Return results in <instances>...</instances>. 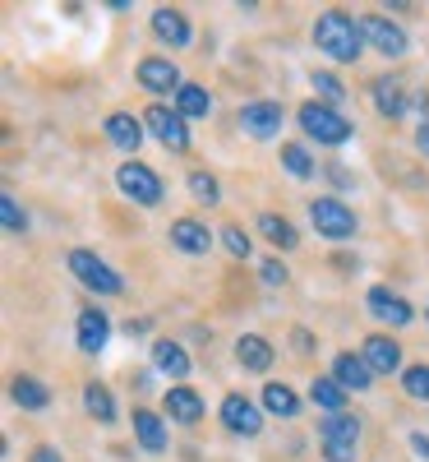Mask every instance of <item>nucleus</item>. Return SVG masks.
Segmentation results:
<instances>
[{"instance_id": "4be33fe9", "label": "nucleus", "mask_w": 429, "mask_h": 462, "mask_svg": "<svg viewBox=\"0 0 429 462\" xmlns=\"http://www.w3.org/2000/svg\"><path fill=\"white\" fill-rule=\"evenodd\" d=\"M152 32L162 37L167 47H189V19L180 10H152Z\"/></svg>"}, {"instance_id": "39448f33", "label": "nucleus", "mask_w": 429, "mask_h": 462, "mask_svg": "<svg viewBox=\"0 0 429 462\" xmlns=\"http://www.w3.org/2000/svg\"><path fill=\"white\" fill-rule=\"evenodd\" d=\"M319 439H324L328 462H351V457H356V448H361V420H356V416H346V411L324 416Z\"/></svg>"}, {"instance_id": "f3484780", "label": "nucleus", "mask_w": 429, "mask_h": 462, "mask_svg": "<svg viewBox=\"0 0 429 462\" xmlns=\"http://www.w3.org/2000/svg\"><path fill=\"white\" fill-rule=\"evenodd\" d=\"M134 439L143 453H167V420L158 411H148V407H134Z\"/></svg>"}, {"instance_id": "a19ab883", "label": "nucleus", "mask_w": 429, "mask_h": 462, "mask_svg": "<svg viewBox=\"0 0 429 462\" xmlns=\"http://www.w3.org/2000/svg\"><path fill=\"white\" fill-rule=\"evenodd\" d=\"M125 333H130V337H134V333H148V319H130V324H125Z\"/></svg>"}, {"instance_id": "473e14b6", "label": "nucleus", "mask_w": 429, "mask_h": 462, "mask_svg": "<svg viewBox=\"0 0 429 462\" xmlns=\"http://www.w3.org/2000/svg\"><path fill=\"white\" fill-rule=\"evenodd\" d=\"M0 222H5L10 236H23V231H28V213L14 204V195H0Z\"/></svg>"}, {"instance_id": "79ce46f5", "label": "nucleus", "mask_w": 429, "mask_h": 462, "mask_svg": "<svg viewBox=\"0 0 429 462\" xmlns=\"http://www.w3.org/2000/svg\"><path fill=\"white\" fill-rule=\"evenodd\" d=\"M424 319H429V315H424Z\"/></svg>"}, {"instance_id": "f257e3e1", "label": "nucleus", "mask_w": 429, "mask_h": 462, "mask_svg": "<svg viewBox=\"0 0 429 462\" xmlns=\"http://www.w3.org/2000/svg\"><path fill=\"white\" fill-rule=\"evenodd\" d=\"M315 47L337 60V65H351V60H361L365 51V32H361V19H351L346 10H328L315 19Z\"/></svg>"}, {"instance_id": "393cba45", "label": "nucleus", "mask_w": 429, "mask_h": 462, "mask_svg": "<svg viewBox=\"0 0 429 462\" xmlns=\"http://www.w3.org/2000/svg\"><path fill=\"white\" fill-rule=\"evenodd\" d=\"M263 411L291 420V416H300V398L287 389V383H268V389H263Z\"/></svg>"}, {"instance_id": "9b49d317", "label": "nucleus", "mask_w": 429, "mask_h": 462, "mask_svg": "<svg viewBox=\"0 0 429 462\" xmlns=\"http://www.w3.org/2000/svg\"><path fill=\"white\" fill-rule=\"evenodd\" d=\"M180 69L171 65V56H143L139 60V88L148 93H180Z\"/></svg>"}, {"instance_id": "f704fd0d", "label": "nucleus", "mask_w": 429, "mask_h": 462, "mask_svg": "<svg viewBox=\"0 0 429 462\" xmlns=\"http://www.w3.org/2000/svg\"><path fill=\"white\" fill-rule=\"evenodd\" d=\"M222 241H226V250L236 254V259H250V254H254V241L245 236L241 226H222Z\"/></svg>"}, {"instance_id": "72a5a7b5", "label": "nucleus", "mask_w": 429, "mask_h": 462, "mask_svg": "<svg viewBox=\"0 0 429 462\" xmlns=\"http://www.w3.org/2000/svg\"><path fill=\"white\" fill-rule=\"evenodd\" d=\"M189 195L213 208V204L222 199V195H217V176H208V171H189Z\"/></svg>"}, {"instance_id": "c85d7f7f", "label": "nucleus", "mask_w": 429, "mask_h": 462, "mask_svg": "<svg viewBox=\"0 0 429 462\" xmlns=\"http://www.w3.org/2000/svg\"><path fill=\"white\" fill-rule=\"evenodd\" d=\"M84 407H88L93 420H102V426H111V420H115V398H111L106 383H88V389H84Z\"/></svg>"}, {"instance_id": "9d476101", "label": "nucleus", "mask_w": 429, "mask_h": 462, "mask_svg": "<svg viewBox=\"0 0 429 462\" xmlns=\"http://www.w3.org/2000/svg\"><path fill=\"white\" fill-rule=\"evenodd\" d=\"M282 106L278 102H245L241 106V130L250 134V139H278L282 134Z\"/></svg>"}, {"instance_id": "7ed1b4c3", "label": "nucleus", "mask_w": 429, "mask_h": 462, "mask_svg": "<svg viewBox=\"0 0 429 462\" xmlns=\"http://www.w3.org/2000/svg\"><path fill=\"white\" fill-rule=\"evenodd\" d=\"M69 273L79 278L88 291H97V296H121L125 291V282H121V273L102 259V254H93V250H69Z\"/></svg>"}, {"instance_id": "2f4dec72", "label": "nucleus", "mask_w": 429, "mask_h": 462, "mask_svg": "<svg viewBox=\"0 0 429 462\" xmlns=\"http://www.w3.org/2000/svg\"><path fill=\"white\" fill-rule=\"evenodd\" d=\"M309 84L319 88V102H328V106H337V102L346 97L342 79H337V74H328V69H315V74H309Z\"/></svg>"}, {"instance_id": "c9c22d12", "label": "nucleus", "mask_w": 429, "mask_h": 462, "mask_svg": "<svg viewBox=\"0 0 429 462\" xmlns=\"http://www.w3.org/2000/svg\"><path fill=\"white\" fill-rule=\"evenodd\" d=\"M259 278H263V287H282L287 282V263L282 259H263L259 263Z\"/></svg>"}, {"instance_id": "6ab92c4d", "label": "nucleus", "mask_w": 429, "mask_h": 462, "mask_svg": "<svg viewBox=\"0 0 429 462\" xmlns=\"http://www.w3.org/2000/svg\"><path fill=\"white\" fill-rule=\"evenodd\" d=\"M167 416L171 420H180V426H199L204 420V398L194 393V389H185V383H176V389H167Z\"/></svg>"}, {"instance_id": "7c9ffc66", "label": "nucleus", "mask_w": 429, "mask_h": 462, "mask_svg": "<svg viewBox=\"0 0 429 462\" xmlns=\"http://www.w3.org/2000/svg\"><path fill=\"white\" fill-rule=\"evenodd\" d=\"M402 393L415 402H429V365H406L402 370Z\"/></svg>"}, {"instance_id": "cd10ccee", "label": "nucleus", "mask_w": 429, "mask_h": 462, "mask_svg": "<svg viewBox=\"0 0 429 462\" xmlns=\"http://www.w3.org/2000/svg\"><path fill=\"white\" fill-rule=\"evenodd\" d=\"M176 111L185 116V121H194V116H208V111H213L208 88H199V84H180V93H176Z\"/></svg>"}, {"instance_id": "e433bc0d", "label": "nucleus", "mask_w": 429, "mask_h": 462, "mask_svg": "<svg viewBox=\"0 0 429 462\" xmlns=\"http://www.w3.org/2000/svg\"><path fill=\"white\" fill-rule=\"evenodd\" d=\"M291 337H296V352H300V356H305V352H315V337H309V328H296Z\"/></svg>"}, {"instance_id": "ea45409f", "label": "nucleus", "mask_w": 429, "mask_h": 462, "mask_svg": "<svg viewBox=\"0 0 429 462\" xmlns=\"http://www.w3.org/2000/svg\"><path fill=\"white\" fill-rule=\"evenodd\" d=\"M411 448H415V457L429 462V439H424V435H411Z\"/></svg>"}, {"instance_id": "5701e85b", "label": "nucleus", "mask_w": 429, "mask_h": 462, "mask_svg": "<svg viewBox=\"0 0 429 462\" xmlns=\"http://www.w3.org/2000/svg\"><path fill=\"white\" fill-rule=\"evenodd\" d=\"M152 365H158L162 374H171V379H185V374H189V356H185V346H180V342H171V337H158V342H152Z\"/></svg>"}, {"instance_id": "1a4fd4ad", "label": "nucleus", "mask_w": 429, "mask_h": 462, "mask_svg": "<svg viewBox=\"0 0 429 462\" xmlns=\"http://www.w3.org/2000/svg\"><path fill=\"white\" fill-rule=\"evenodd\" d=\"M217 416H222V426H226L231 435H241V439H254V435L263 430V411H259L245 393H226Z\"/></svg>"}, {"instance_id": "4468645a", "label": "nucleus", "mask_w": 429, "mask_h": 462, "mask_svg": "<svg viewBox=\"0 0 429 462\" xmlns=\"http://www.w3.org/2000/svg\"><path fill=\"white\" fill-rule=\"evenodd\" d=\"M143 116H130V111H111L106 116V139L121 148V152H139V143H143Z\"/></svg>"}, {"instance_id": "58836bf2", "label": "nucleus", "mask_w": 429, "mask_h": 462, "mask_svg": "<svg viewBox=\"0 0 429 462\" xmlns=\"http://www.w3.org/2000/svg\"><path fill=\"white\" fill-rule=\"evenodd\" d=\"M415 148H420V152H424V158H429V121H424V125L415 130Z\"/></svg>"}, {"instance_id": "f03ea898", "label": "nucleus", "mask_w": 429, "mask_h": 462, "mask_svg": "<svg viewBox=\"0 0 429 462\" xmlns=\"http://www.w3.org/2000/svg\"><path fill=\"white\" fill-rule=\"evenodd\" d=\"M296 121H300V130L315 139V143H324V148H337V143H346L351 134H356V125L346 121V116L337 111V106H328V102H305L300 111H296Z\"/></svg>"}, {"instance_id": "4c0bfd02", "label": "nucleus", "mask_w": 429, "mask_h": 462, "mask_svg": "<svg viewBox=\"0 0 429 462\" xmlns=\"http://www.w3.org/2000/svg\"><path fill=\"white\" fill-rule=\"evenodd\" d=\"M32 462H60V453H56L51 444H37V448H32Z\"/></svg>"}, {"instance_id": "dca6fc26", "label": "nucleus", "mask_w": 429, "mask_h": 462, "mask_svg": "<svg viewBox=\"0 0 429 462\" xmlns=\"http://www.w3.org/2000/svg\"><path fill=\"white\" fill-rule=\"evenodd\" d=\"M171 245L185 250V254H208L213 250V231L199 217H176L171 222Z\"/></svg>"}, {"instance_id": "ddd939ff", "label": "nucleus", "mask_w": 429, "mask_h": 462, "mask_svg": "<svg viewBox=\"0 0 429 462\" xmlns=\"http://www.w3.org/2000/svg\"><path fill=\"white\" fill-rule=\"evenodd\" d=\"M106 337H111V319H106V310H102V305H88V310L79 315V324H74V342H79L88 356H97L102 346H106Z\"/></svg>"}, {"instance_id": "2eb2a0df", "label": "nucleus", "mask_w": 429, "mask_h": 462, "mask_svg": "<svg viewBox=\"0 0 429 462\" xmlns=\"http://www.w3.org/2000/svg\"><path fill=\"white\" fill-rule=\"evenodd\" d=\"M365 361L374 374H397L402 370V342H393L388 333H370L365 337Z\"/></svg>"}, {"instance_id": "c756f323", "label": "nucleus", "mask_w": 429, "mask_h": 462, "mask_svg": "<svg viewBox=\"0 0 429 462\" xmlns=\"http://www.w3.org/2000/svg\"><path fill=\"white\" fill-rule=\"evenodd\" d=\"M282 167H287L296 180H309V176H315V158H309L305 143H282Z\"/></svg>"}, {"instance_id": "412c9836", "label": "nucleus", "mask_w": 429, "mask_h": 462, "mask_svg": "<svg viewBox=\"0 0 429 462\" xmlns=\"http://www.w3.org/2000/svg\"><path fill=\"white\" fill-rule=\"evenodd\" d=\"M236 361H241L245 370H254V374H268V370H272V342L259 337V333H245V337L236 342Z\"/></svg>"}, {"instance_id": "20e7f679", "label": "nucleus", "mask_w": 429, "mask_h": 462, "mask_svg": "<svg viewBox=\"0 0 429 462\" xmlns=\"http://www.w3.org/2000/svg\"><path fill=\"white\" fill-rule=\"evenodd\" d=\"M115 185H121V195L134 199L139 208H158L162 195H167V189H162V176L152 171V167H143V162H134V158L121 162V171H115Z\"/></svg>"}, {"instance_id": "6e6552de", "label": "nucleus", "mask_w": 429, "mask_h": 462, "mask_svg": "<svg viewBox=\"0 0 429 462\" xmlns=\"http://www.w3.org/2000/svg\"><path fill=\"white\" fill-rule=\"evenodd\" d=\"M361 32H365V42H370L379 56H388V60H397V56L411 51L406 32H402L393 19H383V14H365V19H361Z\"/></svg>"}, {"instance_id": "f8f14e48", "label": "nucleus", "mask_w": 429, "mask_h": 462, "mask_svg": "<svg viewBox=\"0 0 429 462\" xmlns=\"http://www.w3.org/2000/svg\"><path fill=\"white\" fill-rule=\"evenodd\" d=\"M365 305H370V315H374V319L393 324V328H406V324L415 319L411 305H406L402 296H393L388 287H370V291H365Z\"/></svg>"}, {"instance_id": "a878e982", "label": "nucleus", "mask_w": 429, "mask_h": 462, "mask_svg": "<svg viewBox=\"0 0 429 462\" xmlns=\"http://www.w3.org/2000/svg\"><path fill=\"white\" fill-rule=\"evenodd\" d=\"M309 398H315V407H324L328 416H337V411H346V389L328 374V379H315L309 383Z\"/></svg>"}, {"instance_id": "a211bd4d", "label": "nucleus", "mask_w": 429, "mask_h": 462, "mask_svg": "<svg viewBox=\"0 0 429 462\" xmlns=\"http://www.w3.org/2000/svg\"><path fill=\"white\" fill-rule=\"evenodd\" d=\"M333 379L342 383V389H356V393L374 389V370H370V361L356 356V352H342V356L333 361Z\"/></svg>"}, {"instance_id": "aec40b11", "label": "nucleus", "mask_w": 429, "mask_h": 462, "mask_svg": "<svg viewBox=\"0 0 429 462\" xmlns=\"http://www.w3.org/2000/svg\"><path fill=\"white\" fill-rule=\"evenodd\" d=\"M10 398L23 407V411H47L51 407V389L37 374H19L14 383H10Z\"/></svg>"}, {"instance_id": "423d86ee", "label": "nucleus", "mask_w": 429, "mask_h": 462, "mask_svg": "<svg viewBox=\"0 0 429 462\" xmlns=\"http://www.w3.org/2000/svg\"><path fill=\"white\" fill-rule=\"evenodd\" d=\"M309 222H315V231L328 236V241H351L356 236V213H351L342 199H333V195L309 204Z\"/></svg>"}, {"instance_id": "b1692460", "label": "nucleus", "mask_w": 429, "mask_h": 462, "mask_svg": "<svg viewBox=\"0 0 429 462\" xmlns=\"http://www.w3.org/2000/svg\"><path fill=\"white\" fill-rule=\"evenodd\" d=\"M374 106L388 116V121H402V111H406L402 84L397 79H374Z\"/></svg>"}, {"instance_id": "bb28decb", "label": "nucleus", "mask_w": 429, "mask_h": 462, "mask_svg": "<svg viewBox=\"0 0 429 462\" xmlns=\"http://www.w3.org/2000/svg\"><path fill=\"white\" fill-rule=\"evenodd\" d=\"M259 231H263V236L278 245V250H296V245H300L296 226H291L287 217H278V213H263V217H259Z\"/></svg>"}, {"instance_id": "0eeeda50", "label": "nucleus", "mask_w": 429, "mask_h": 462, "mask_svg": "<svg viewBox=\"0 0 429 462\" xmlns=\"http://www.w3.org/2000/svg\"><path fill=\"white\" fill-rule=\"evenodd\" d=\"M143 125H148L152 139H158L162 148H171V152H185L189 148V125H185V116L171 111V106H148L143 111Z\"/></svg>"}]
</instances>
